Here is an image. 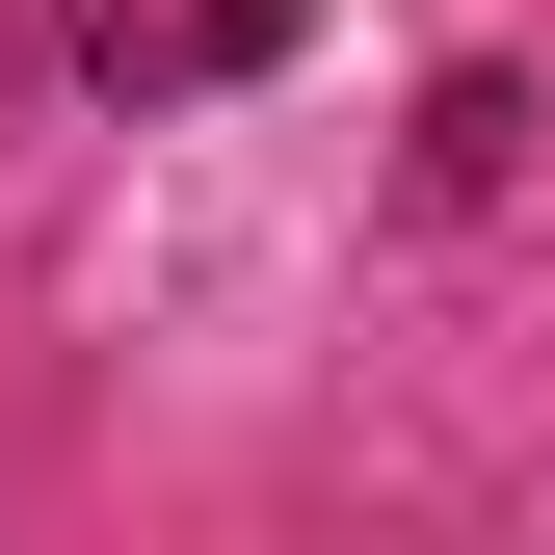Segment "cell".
Wrapping results in <instances>:
<instances>
[{
    "label": "cell",
    "mask_w": 555,
    "mask_h": 555,
    "mask_svg": "<svg viewBox=\"0 0 555 555\" xmlns=\"http://www.w3.org/2000/svg\"><path fill=\"white\" fill-rule=\"evenodd\" d=\"M503 159H529V80H450V106H424V212H476Z\"/></svg>",
    "instance_id": "7a4b0ae2"
},
{
    "label": "cell",
    "mask_w": 555,
    "mask_h": 555,
    "mask_svg": "<svg viewBox=\"0 0 555 555\" xmlns=\"http://www.w3.org/2000/svg\"><path fill=\"white\" fill-rule=\"evenodd\" d=\"M292 27H318V0H53V53H80L106 106H238Z\"/></svg>",
    "instance_id": "6da1fadb"
}]
</instances>
